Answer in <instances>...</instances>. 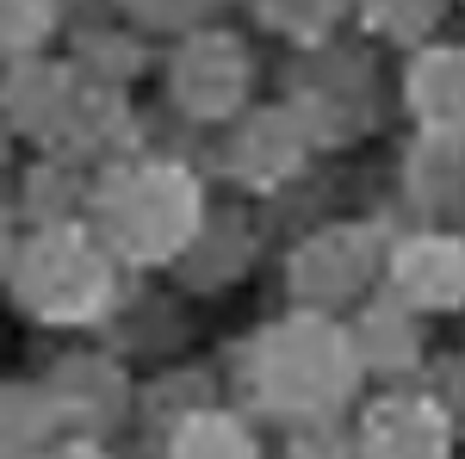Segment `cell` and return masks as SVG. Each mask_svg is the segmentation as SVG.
Returning <instances> with one entry per match:
<instances>
[{"label":"cell","instance_id":"cell-3","mask_svg":"<svg viewBox=\"0 0 465 459\" xmlns=\"http://www.w3.org/2000/svg\"><path fill=\"white\" fill-rule=\"evenodd\" d=\"M236 81H242V63H236V50L230 44H193L186 50V63H180V94H186V106H230L236 100Z\"/></svg>","mask_w":465,"mask_h":459},{"label":"cell","instance_id":"cell-1","mask_svg":"<svg viewBox=\"0 0 465 459\" xmlns=\"http://www.w3.org/2000/svg\"><path fill=\"white\" fill-rule=\"evenodd\" d=\"M25 292H32L37 311L74 317V311H87L106 292V280H100V261L74 243V236H44L32 248V261H25Z\"/></svg>","mask_w":465,"mask_h":459},{"label":"cell","instance_id":"cell-5","mask_svg":"<svg viewBox=\"0 0 465 459\" xmlns=\"http://www.w3.org/2000/svg\"><path fill=\"white\" fill-rule=\"evenodd\" d=\"M416 106L434 125H460L465 118V56H434L416 75Z\"/></svg>","mask_w":465,"mask_h":459},{"label":"cell","instance_id":"cell-4","mask_svg":"<svg viewBox=\"0 0 465 459\" xmlns=\"http://www.w3.org/2000/svg\"><path fill=\"white\" fill-rule=\"evenodd\" d=\"M403 280L416 298L429 304H447V298H465V254L453 243H422L403 254Z\"/></svg>","mask_w":465,"mask_h":459},{"label":"cell","instance_id":"cell-2","mask_svg":"<svg viewBox=\"0 0 465 459\" xmlns=\"http://www.w3.org/2000/svg\"><path fill=\"white\" fill-rule=\"evenodd\" d=\"M193 217V193L180 175H143L131 193H118V236L137 254H162L186 236Z\"/></svg>","mask_w":465,"mask_h":459},{"label":"cell","instance_id":"cell-6","mask_svg":"<svg viewBox=\"0 0 465 459\" xmlns=\"http://www.w3.org/2000/svg\"><path fill=\"white\" fill-rule=\"evenodd\" d=\"M44 25V0H0V44H25Z\"/></svg>","mask_w":465,"mask_h":459},{"label":"cell","instance_id":"cell-7","mask_svg":"<svg viewBox=\"0 0 465 459\" xmlns=\"http://www.w3.org/2000/svg\"><path fill=\"white\" fill-rule=\"evenodd\" d=\"M137 6H149V13H180V6H193V0H137Z\"/></svg>","mask_w":465,"mask_h":459}]
</instances>
